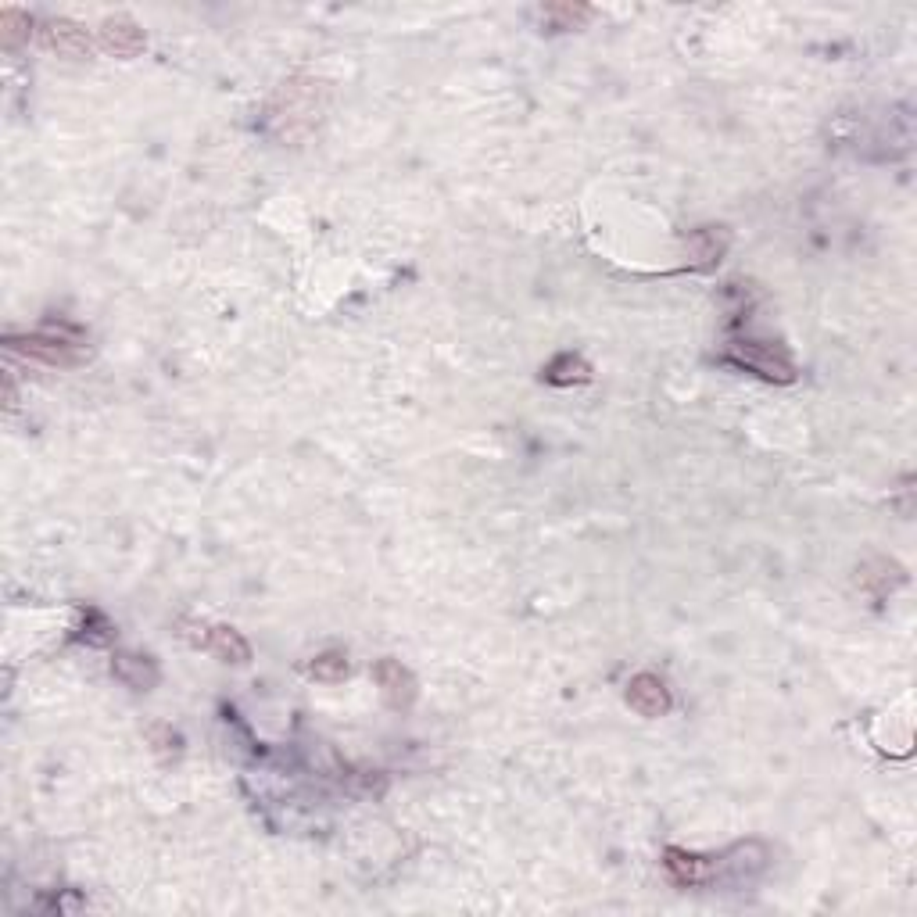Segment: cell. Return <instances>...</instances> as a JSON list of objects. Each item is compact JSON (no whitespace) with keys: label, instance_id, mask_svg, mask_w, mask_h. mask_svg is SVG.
<instances>
[{"label":"cell","instance_id":"6da1fadb","mask_svg":"<svg viewBox=\"0 0 917 917\" xmlns=\"http://www.w3.org/2000/svg\"><path fill=\"white\" fill-rule=\"evenodd\" d=\"M8 344L15 352H26L40 362H51V366H76L86 355L83 334L72 330V326H47V330H40L33 337H22V341L8 337Z\"/></svg>","mask_w":917,"mask_h":917},{"label":"cell","instance_id":"7a4b0ae2","mask_svg":"<svg viewBox=\"0 0 917 917\" xmlns=\"http://www.w3.org/2000/svg\"><path fill=\"white\" fill-rule=\"evenodd\" d=\"M724 359L749 369V373H760L763 380H778V384L796 380V366L789 362V355H781V352H774V348H763V344H753V341L731 344Z\"/></svg>","mask_w":917,"mask_h":917},{"label":"cell","instance_id":"3957f363","mask_svg":"<svg viewBox=\"0 0 917 917\" xmlns=\"http://www.w3.org/2000/svg\"><path fill=\"white\" fill-rule=\"evenodd\" d=\"M373 678H377L380 692H384V699L395 710H402V706H409L416 699V681H412V674L398 660H380L373 667Z\"/></svg>","mask_w":917,"mask_h":917},{"label":"cell","instance_id":"277c9868","mask_svg":"<svg viewBox=\"0 0 917 917\" xmlns=\"http://www.w3.org/2000/svg\"><path fill=\"white\" fill-rule=\"evenodd\" d=\"M627 703L635 706L642 717H663L670 710V692L656 674H638L627 685Z\"/></svg>","mask_w":917,"mask_h":917},{"label":"cell","instance_id":"5b68a950","mask_svg":"<svg viewBox=\"0 0 917 917\" xmlns=\"http://www.w3.org/2000/svg\"><path fill=\"white\" fill-rule=\"evenodd\" d=\"M101 47L115 58H133L144 51V33L129 18H108L101 26Z\"/></svg>","mask_w":917,"mask_h":917},{"label":"cell","instance_id":"8992f818","mask_svg":"<svg viewBox=\"0 0 917 917\" xmlns=\"http://www.w3.org/2000/svg\"><path fill=\"white\" fill-rule=\"evenodd\" d=\"M205 649H212L219 660H226V663H248V656H251V649H248V642L233 631V627H205V635L198 638Z\"/></svg>","mask_w":917,"mask_h":917},{"label":"cell","instance_id":"52a82bcc","mask_svg":"<svg viewBox=\"0 0 917 917\" xmlns=\"http://www.w3.org/2000/svg\"><path fill=\"white\" fill-rule=\"evenodd\" d=\"M47 47H54L58 54H69V58H83L90 51V40H86V29H79L69 18H58L47 26Z\"/></svg>","mask_w":917,"mask_h":917},{"label":"cell","instance_id":"ba28073f","mask_svg":"<svg viewBox=\"0 0 917 917\" xmlns=\"http://www.w3.org/2000/svg\"><path fill=\"white\" fill-rule=\"evenodd\" d=\"M667 871L678 878L681 885H692V882H703L706 878V860L703 857H692V853H681V849H667Z\"/></svg>","mask_w":917,"mask_h":917},{"label":"cell","instance_id":"9c48e42d","mask_svg":"<svg viewBox=\"0 0 917 917\" xmlns=\"http://www.w3.org/2000/svg\"><path fill=\"white\" fill-rule=\"evenodd\" d=\"M588 377H592V369H588V362L577 359V355H559V359H552L545 366V380L549 384H581Z\"/></svg>","mask_w":917,"mask_h":917},{"label":"cell","instance_id":"30bf717a","mask_svg":"<svg viewBox=\"0 0 917 917\" xmlns=\"http://www.w3.org/2000/svg\"><path fill=\"white\" fill-rule=\"evenodd\" d=\"M115 674H119L122 681H129L133 688H151L158 678L155 667L144 663L140 656H119V660H115Z\"/></svg>","mask_w":917,"mask_h":917},{"label":"cell","instance_id":"8fae6325","mask_svg":"<svg viewBox=\"0 0 917 917\" xmlns=\"http://www.w3.org/2000/svg\"><path fill=\"white\" fill-rule=\"evenodd\" d=\"M312 674H316L319 681H330V685H337V681L348 678V660H344L341 652H323V656L312 663Z\"/></svg>","mask_w":917,"mask_h":917},{"label":"cell","instance_id":"7c38bea8","mask_svg":"<svg viewBox=\"0 0 917 917\" xmlns=\"http://www.w3.org/2000/svg\"><path fill=\"white\" fill-rule=\"evenodd\" d=\"M0 29H4L8 47H15L22 36H29V15H22V11H4V15H0Z\"/></svg>","mask_w":917,"mask_h":917},{"label":"cell","instance_id":"4fadbf2b","mask_svg":"<svg viewBox=\"0 0 917 917\" xmlns=\"http://www.w3.org/2000/svg\"><path fill=\"white\" fill-rule=\"evenodd\" d=\"M588 15H592L588 8H570V4H563V8H545V18L556 22V29H574L577 22H584Z\"/></svg>","mask_w":917,"mask_h":917}]
</instances>
